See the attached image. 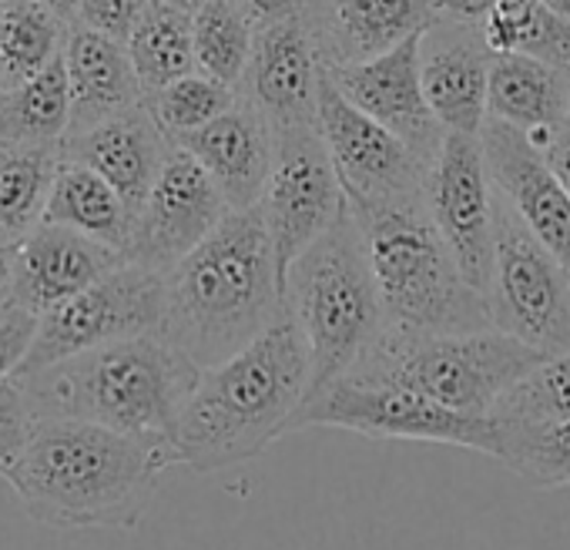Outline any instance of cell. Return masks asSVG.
I'll use <instances>...</instances> for the list:
<instances>
[{"label":"cell","instance_id":"obj_15","mask_svg":"<svg viewBox=\"0 0 570 550\" xmlns=\"http://www.w3.org/2000/svg\"><path fill=\"white\" fill-rule=\"evenodd\" d=\"M333 88L376 125L406 141L426 165L443 145V125L433 118L420 85V35L403 45L340 68H323Z\"/></svg>","mask_w":570,"mask_h":550},{"label":"cell","instance_id":"obj_35","mask_svg":"<svg viewBox=\"0 0 570 550\" xmlns=\"http://www.w3.org/2000/svg\"><path fill=\"white\" fill-rule=\"evenodd\" d=\"M31 426H35V413H31L18 380L11 376L0 383V477L11 470V463L24 450Z\"/></svg>","mask_w":570,"mask_h":550},{"label":"cell","instance_id":"obj_40","mask_svg":"<svg viewBox=\"0 0 570 550\" xmlns=\"http://www.w3.org/2000/svg\"><path fill=\"white\" fill-rule=\"evenodd\" d=\"M543 158H547L553 178L560 181V188H563L567 198H570V128H563V131L553 138V145L543 151Z\"/></svg>","mask_w":570,"mask_h":550},{"label":"cell","instance_id":"obj_38","mask_svg":"<svg viewBox=\"0 0 570 550\" xmlns=\"http://www.w3.org/2000/svg\"><path fill=\"white\" fill-rule=\"evenodd\" d=\"M497 0H430L433 21H450V24H480Z\"/></svg>","mask_w":570,"mask_h":550},{"label":"cell","instance_id":"obj_12","mask_svg":"<svg viewBox=\"0 0 570 550\" xmlns=\"http://www.w3.org/2000/svg\"><path fill=\"white\" fill-rule=\"evenodd\" d=\"M343 205L346 198L316 121L275 128L272 168L258 208L272 238L278 283L293 258L326 232Z\"/></svg>","mask_w":570,"mask_h":550},{"label":"cell","instance_id":"obj_6","mask_svg":"<svg viewBox=\"0 0 570 550\" xmlns=\"http://www.w3.org/2000/svg\"><path fill=\"white\" fill-rule=\"evenodd\" d=\"M353 215L366 238L386 326L413 333L493 330L487 296L460 275L423 195Z\"/></svg>","mask_w":570,"mask_h":550},{"label":"cell","instance_id":"obj_33","mask_svg":"<svg viewBox=\"0 0 570 550\" xmlns=\"http://www.w3.org/2000/svg\"><path fill=\"white\" fill-rule=\"evenodd\" d=\"M235 88L222 85L202 71H191L178 81H168L165 88L145 95V108L151 111V118L158 121V128L178 141L181 135H191L198 128H205L208 121H215L232 101H235Z\"/></svg>","mask_w":570,"mask_h":550},{"label":"cell","instance_id":"obj_41","mask_svg":"<svg viewBox=\"0 0 570 550\" xmlns=\"http://www.w3.org/2000/svg\"><path fill=\"white\" fill-rule=\"evenodd\" d=\"M11 310V248H0V320Z\"/></svg>","mask_w":570,"mask_h":550},{"label":"cell","instance_id":"obj_42","mask_svg":"<svg viewBox=\"0 0 570 550\" xmlns=\"http://www.w3.org/2000/svg\"><path fill=\"white\" fill-rule=\"evenodd\" d=\"M35 4L48 8V11L58 14L65 24H75V18H78V0H35Z\"/></svg>","mask_w":570,"mask_h":550},{"label":"cell","instance_id":"obj_11","mask_svg":"<svg viewBox=\"0 0 570 550\" xmlns=\"http://www.w3.org/2000/svg\"><path fill=\"white\" fill-rule=\"evenodd\" d=\"M316 128L326 141L350 212H370L423 195L430 165L393 131L353 108L333 88L326 71L320 75L316 91Z\"/></svg>","mask_w":570,"mask_h":550},{"label":"cell","instance_id":"obj_1","mask_svg":"<svg viewBox=\"0 0 570 550\" xmlns=\"http://www.w3.org/2000/svg\"><path fill=\"white\" fill-rule=\"evenodd\" d=\"M168 466H175L168 446L85 420H35L4 480L38 523L131 530L148 513Z\"/></svg>","mask_w":570,"mask_h":550},{"label":"cell","instance_id":"obj_10","mask_svg":"<svg viewBox=\"0 0 570 550\" xmlns=\"http://www.w3.org/2000/svg\"><path fill=\"white\" fill-rule=\"evenodd\" d=\"M303 426H336V430H353L373 440L446 443V446H463V450L493 456L490 416L456 413L410 390L360 383L350 376H340L336 383L323 386L299 406L293 430H303Z\"/></svg>","mask_w":570,"mask_h":550},{"label":"cell","instance_id":"obj_21","mask_svg":"<svg viewBox=\"0 0 570 550\" xmlns=\"http://www.w3.org/2000/svg\"><path fill=\"white\" fill-rule=\"evenodd\" d=\"M323 68L376 58L433 24L430 0H306Z\"/></svg>","mask_w":570,"mask_h":550},{"label":"cell","instance_id":"obj_45","mask_svg":"<svg viewBox=\"0 0 570 550\" xmlns=\"http://www.w3.org/2000/svg\"><path fill=\"white\" fill-rule=\"evenodd\" d=\"M567 128H570V65H567Z\"/></svg>","mask_w":570,"mask_h":550},{"label":"cell","instance_id":"obj_29","mask_svg":"<svg viewBox=\"0 0 570 550\" xmlns=\"http://www.w3.org/2000/svg\"><path fill=\"white\" fill-rule=\"evenodd\" d=\"M493 420V460L533 487H570V420Z\"/></svg>","mask_w":570,"mask_h":550},{"label":"cell","instance_id":"obj_24","mask_svg":"<svg viewBox=\"0 0 570 550\" xmlns=\"http://www.w3.org/2000/svg\"><path fill=\"white\" fill-rule=\"evenodd\" d=\"M61 61L68 78V108H71L68 135L108 115H118L145 98L121 41L71 24L61 48Z\"/></svg>","mask_w":570,"mask_h":550},{"label":"cell","instance_id":"obj_37","mask_svg":"<svg viewBox=\"0 0 570 550\" xmlns=\"http://www.w3.org/2000/svg\"><path fill=\"white\" fill-rule=\"evenodd\" d=\"M35 326H38V316L18 306H11L4 320H0V383L11 380L18 366L24 363L28 346L35 340Z\"/></svg>","mask_w":570,"mask_h":550},{"label":"cell","instance_id":"obj_19","mask_svg":"<svg viewBox=\"0 0 570 550\" xmlns=\"http://www.w3.org/2000/svg\"><path fill=\"white\" fill-rule=\"evenodd\" d=\"M490 48L480 24L433 21L420 35V85L443 131L480 135L487 121Z\"/></svg>","mask_w":570,"mask_h":550},{"label":"cell","instance_id":"obj_4","mask_svg":"<svg viewBox=\"0 0 570 550\" xmlns=\"http://www.w3.org/2000/svg\"><path fill=\"white\" fill-rule=\"evenodd\" d=\"M14 380L35 420H85L175 453V426L198 366L161 333H145L14 373Z\"/></svg>","mask_w":570,"mask_h":550},{"label":"cell","instance_id":"obj_17","mask_svg":"<svg viewBox=\"0 0 570 550\" xmlns=\"http://www.w3.org/2000/svg\"><path fill=\"white\" fill-rule=\"evenodd\" d=\"M323 61L313 41L306 18H285L258 24L252 35V51L238 81L245 95L275 128L316 121V91H320Z\"/></svg>","mask_w":570,"mask_h":550},{"label":"cell","instance_id":"obj_44","mask_svg":"<svg viewBox=\"0 0 570 550\" xmlns=\"http://www.w3.org/2000/svg\"><path fill=\"white\" fill-rule=\"evenodd\" d=\"M540 4H547L550 11H557V14L570 18V0H540Z\"/></svg>","mask_w":570,"mask_h":550},{"label":"cell","instance_id":"obj_2","mask_svg":"<svg viewBox=\"0 0 570 550\" xmlns=\"http://www.w3.org/2000/svg\"><path fill=\"white\" fill-rule=\"evenodd\" d=\"M309 396V350L282 313L238 353L198 370V380L175 426V463L215 473L258 456L293 430Z\"/></svg>","mask_w":570,"mask_h":550},{"label":"cell","instance_id":"obj_25","mask_svg":"<svg viewBox=\"0 0 570 550\" xmlns=\"http://www.w3.org/2000/svg\"><path fill=\"white\" fill-rule=\"evenodd\" d=\"M41 222H55L65 228H75L101 245H111L125 252L128 258V238H131V208L121 202V195L88 165H78L71 158H61L48 198L41 208Z\"/></svg>","mask_w":570,"mask_h":550},{"label":"cell","instance_id":"obj_28","mask_svg":"<svg viewBox=\"0 0 570 550\" xmlns=\"http://www.w3.org/2000/svg\"><path fill=\"white\" fill-rule=\"evenodd\" d=\"M490 55H523L557 68L570 65V18L540 0H497L480 21Z\"/></svg>","mask_w":570,"mask_h":550},{"label":"cell","instance_id":"obj_27","mask_svg":"<svg viewBox=\"0 0 570 550\" xmlns=\"http://www.w3.org/2000/svg\"><path fill=\"white\" fill-rule=\"evenodd\" d=\"M128 61L135 68L141 95L165 88L195 71L191 51V14L168 8L161 0H148L125 41Z\"/></svg>","mask_w":570,"mask_h":550},{"label":"cell","instance_id":"obj_9","mask_svg":"<svg viewBox=\"0 0 570 550\" xmlns=\"http://www.w3.org/2000/svg\"><path fill=\"white\" fill-rule=\"evenodd\" d=\"M161 303L165 272L138 262H121L118 268L101 275L95 286L38 316L35 340L18 373L51 366L115 340L161 333Z\"/></svg>","mask_w":570,"mask_h":550},{"label":"cell","instance_id":"obj_36","mask_svg":"<svg viewBox=\"0 0 570 550\" xmlns=\"http://www.w3.org/2000/svg\"><path fill=\"white\" fill-rule=\"evenodd\" d=\"M145 4H148V0H78L75 24L125 45L131 28H135V21L145 11Z\"/></svg>","mask_w":570,"mask_h":550},{"label":"cell","instance_id":"obj_26","mask_svg":"<svg viewBox=\"0 0 570 550\" xmlns=\"http://www.w3.org/2000/svg\"><path fill=\"white\" fill-rule=\"evenodd\" d=\"M71 125L61 55L35 78L0 91V148H61Z\"/></svg>","mask_w":570,"mask_h":550},{"label":"cell","instance_id":"obj_32","mask_svg":"<svg viewBox=\"0 0 570 550\" xmlns=\"http://www.w3.org/2000/svg\"><path fill=\"white\" fill-rule=\"evenodd\" d=\"M252 35L255 24L238 8V0H205L191 14L195 71L235 88L252 51Z\"/></svg>","mask_w":570,"mask_h":550},{"label":"cell","instance_id":"obj_20","mask_svg":"<svg viewBox=\"0 0 570 550\" xmlns=\"http://www.w3.org/2000/svg\"><path fill=\"white\" fill-rule=\"evenodd\" d=\"M171 148L175 141L158 128V121L151 118L141 98L138 105L118 115H108L81 131L65 135L61 158H71L98 171L135 215V208L148 195Z\"/></svg>","mask_w":570,"mask_h":550},{"label":"cell","instance_id":"obj_22","mask_svg":"<svg viewBox=\"0 0 570 550\" xmlns=\"http://www.w3.org/2000/svg\"><path fill=\"white\" fill-rule=\"evenodd\" d=\"M175 145L198 158L228 208L258 205L272 168L275 131L245 95H235V101L215 121L181 135Z\"/></svg>","mask_w":570,"mask_h":550},{"label":"cell","instance_id":"obj_16","mask_svg":"<svg viewBox=\"0 0 570 550\" xmlns=\"http://www.w3.org/2000/svg\"><path fill=\"white\" fill-rule=\"evenodd\" d=\"M480 151L490 188L517 212L530 235L570 272V198L553 178L543 151H537L517 128L497 118L483 121Z\"/></svg>","mask_w":570,"mask_h":550},{"label":"cell","instance_id":"obj_13","mask_svg":"<svg viewBox=\"0 0 570 550\" xmlns=\"http://www.w3.org/2000/svg\"><path fill=\"white\" fill-rule=\"evenodd\" d=\"M423 198L460 275L487 296L493 265V188L483 168L480 135H443L426 168Z\"/></svg>","mask_w":570,"mask_h":550},{"label":"cell","instance_id":"obj_31","mask_svg":"<svg viewBox=\"0 0 570 550\" xmlns=\"http://www.w3.org/2000/svg\"><path fill=\"white\" fill-rule=\"evenodd\" d=\"M61 148H0V248H14L38 222Z\"/></svg>","mask_w":570,"mask_h":550},{"label":"cell","instance_id":"obj_39","mask_svg":"<svg viewBox=\"0 0 570 550\" xmlns=\"http://www.w3.org/2000/svg\"><path fill=\"white\" fill-rule=\"evenodd\" d=\"M238 8L258 28V24H272L285 18H299L306 11V0H238Z\"/></svg>","mask_w":570,"mask_h":550},{"label":"cell","instance_id":"obj_8","mask_svg":"<svg viewBox=\"0 0 570 550\" xmlns=\"http://www.w3.org/2000/svg\"><path fill=\"white\" fill-rule=\"evenodd\" d=\"M487 306L493 330L543 356L570 353V272L493 191V265Z\"/></svg>","mask_w":570,"mask_h":550},{"label":"cell","instance_id":"obj_5","mask_svg":"<svg viewBox=\"0 0 570 550\" xmlns=\"http://www.w3.org/2000/svg\"><path fill=\"white\" fill-rule=\"evenodd\" d=\"M282 306L309 350V396L346 376L386 326L366 238L350 205L285 268Z\"/></svg>","mask_w":570,"mask_h":550},{"label":"cell","instance_id":"obj_34","mask_svg":"<svg viewBox=\"0 0 570 550\" xmlns=\"http://www.w3.org/2000/svg\"><path fill=\"white\" fill-rule=\"evenodd\" d=\"M497 420H570V353L543 356L490 410Z\"/></svg>","mask_w":570,"mask_h":550},{"label":"cell","instance_id":"obj_3","mask_svg":"<svg viewBox=\"0 0 570 550\" xmlns=\"http://www.w3.org/2000/svg\"><path fill=\"white\" fill-rule=\"evenodd\" d=\"M282 313V283L258 205L225 218L165 272L161 336L198 370L222 363Z\"/></svg>","mask_w":570,"mask_h":550},{"label":"cell","instance_id":"obj_43","mask_svg":"<svg viewBox=\"0 0 570 550\" xmlns=\"http://www.w3.org/2000/svg\"><path fill=\"white\" fill-rule=\"evenodd\" d=\"M161 4H168V8H178V11H185V14H195L205 0H161Z\"/></svg>","mask_w":570,"mask_h":550},{"label":"cell","instance_id":"obj_7","mask_svg":"<svg viewBox=\"0 0 570 550\" xmlns=\"http://www.w3.org/2000/svg\"><path fill=\"white\" fill-rule=\"evenodd\" d=\"M540 360L543 353L500 330L413 333L383 326L346 376L400 386L456 413L490 416L497 400Z\"/></svg>","mask_w":570,"mask_h":550},{"label":"cell","instance_id":"obj_23","mask_svg":"<svg viewBox=\"0 0 570 550\" xmlns=\"http://www.w3.org/2000/svg\"><path fill=\"white\" fill-rule=\"evenodd\" d=\"M487 118L517 128L537 151H547L567 128V68L523 55H493Z\"/></svg>","mask_w":570,"mask_h":550},{"label":"cell","instance_id":"obj_18","mask_svg":"<svg viewBox=\"0 0 570 550\" xmlns=\"http://www.w3.org/2000/svg\"><path fill=\"white\" fill-rule=\"evenodd\" d=\"M121 262H128L125 252L111 245L55 222H38L11 248V306L41 316L95 286Z\"/></svg>","mask_w":570,"mask_h":550},{"label":"cell","instance_id":"obj_14","mask_svg":"<svg viewBox=\"0 0 570 550\" xmlns=\"http://www.w3.org/2000/svg\"><path fill=\"white\" fill-rule=\"evenodd\" d=\"M228 212L218 185L185 148H171L148 195L131 215L128 262L168 272Z\"/></svg>","mask_w":570,"mask_h":550},{"label":"cell","instance_id":"obj_30","mask_svg":"<svg viewBox=\"0 0 570 550\" xmlns=\"http://www.w3.org/2000/svg\"><path fill=\"white\" fill-rule=\"evenodd\" d=\"M68 28L35 0H0V91L48 68L61 55Z\"/></svg>","mask_w":570,"mask_h":550}]
</instances>
